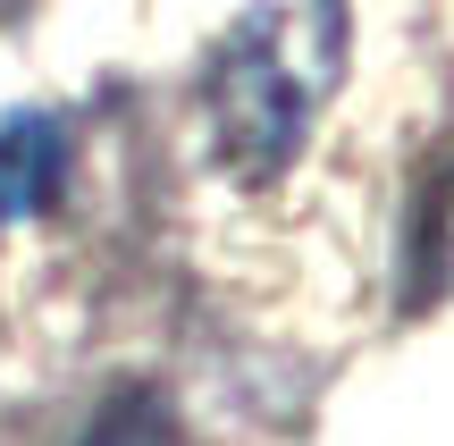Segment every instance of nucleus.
I'll return each mask as SVG.
<instances>
[{"label": "nucleus", "instance_id": "3", "mask_svg": "<svg viewBox=\"0 0 454 446\" xmlns=\"http://www.w3.org/2000/svg\"><path fill=\"white\" fill-rule=\"evenodd\" d=\"M446 295H454V177L429 194L421 253H412V303H446Z\"/></svg>", "mask_w": 454, "mask_h": 446}, {"label": "nucleus", "instance_id": "2", "mask_svg": "<svg viewBox=\"0 0 454 446\" xmlns=\"http://www.w3.org/2000/svg\"><path fill=\"white\" fill-rule=\"evenodd\" d=\"M59 168H67V135L51 118H0V228L43 211L59 194Z\"/></svg>", "mask_w": 454, "mask_h": 446}, {"label": "nucleus", "instance_id": "1", "mask_svg": "<svg viewBox=\"0 0 454 446\" xmlns=\"http://www.w3.org/2000/svg\"><path fill=\"white\" fill-rule=\"evenodd\" d=\"M337 76H345V0H253L219 34L211 76H202L219 152L244 177H278L303 152Z\"/></svg>", "mask_w": 454, "mask_h": 446}, {"label": "nucleus", "instance_id": "4", "mask_svg": "<svg viewBox=\"0 0 454 446\" xmlns=\"http://www.w3.org/2000/svg\"><path fill=\"white\" fill-rule=\"evenodd\" d=\"M84 446H185V438H177V421H168L160 396H118L110 413L84 430Z\"/></svg>", "mask_w": 454, "mask_h": 446}]
</instances>
